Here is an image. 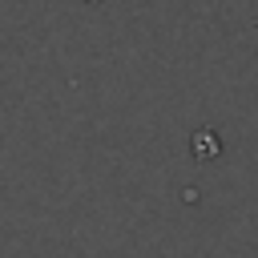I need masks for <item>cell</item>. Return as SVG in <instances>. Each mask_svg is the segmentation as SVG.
<instances>
[{
    "label": "cell",
    "mask_w": 258,
    "mask_h": 258,
    "mask_svg": "<svg viewBox=\"0 0 258 258\" xmlns=\"http://www.w3.org/2000/svg\"><path fill=\"white\" fill-rule=\"evenodd\" d=\"M89 4H97V0H89Z\"/></svg>",
    "instance_id": "obj_1"
}]
</instances>
